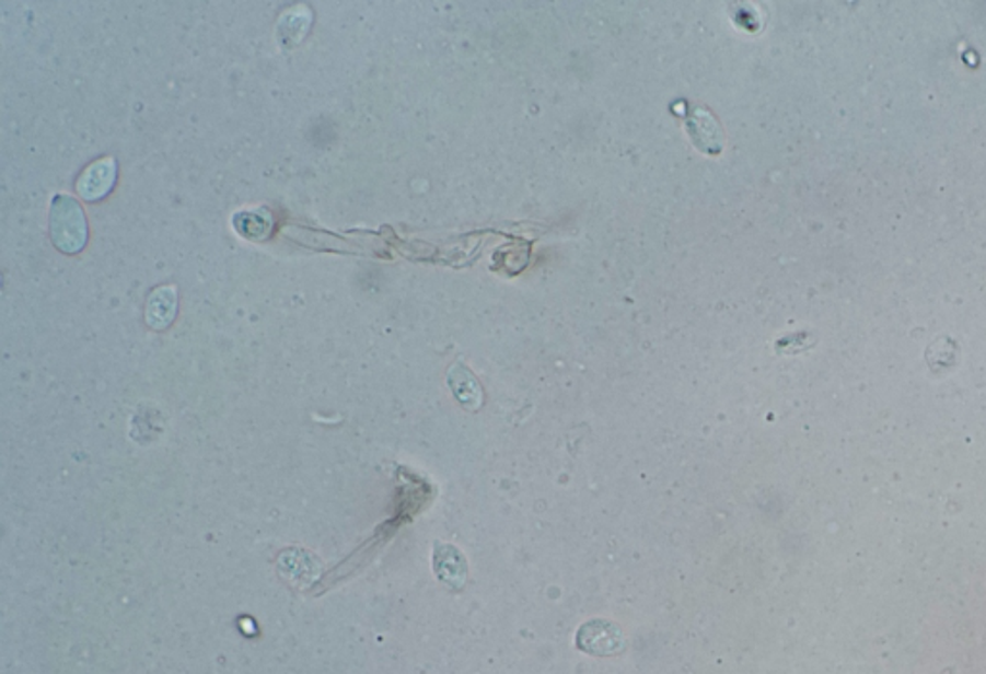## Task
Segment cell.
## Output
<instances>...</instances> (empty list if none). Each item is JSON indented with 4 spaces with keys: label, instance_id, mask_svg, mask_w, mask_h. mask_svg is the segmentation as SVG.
Here are the masks:
<instances>
[{
    "label": "cell",
    "instance_id": "obj_1",
    "mask_svg": "<svg viewBox=\"0 0 986 674\" xmlns=\"http://www.w3.org/2000/svg\"><path fill=\"white\" fill-rule=\"evenodd\" d=\"M50 233L58 249L78 253L88 241V222L80 202L70 195H57L50 210Z\"/></svg>",
    "mask_w": 986,
    "mask_h": 674
},
{
    "label": "cell",
    "instance_id": "obj_4",
    "mask_svg": "<svg viewBox=\"0 0 986 674\" xmlns=\"http://www.w3.org/2000/svg\"><path fill=\"white\" fill-rule=\"evenodd\" d=\"M114 179H116V161L108 156V159L93 162L81 174L76 187L85 201H98L113 189Z\"/></svg>",
    "mask_w": 986,
    "mask_h": 674
},
{
    "label": "cell",
    "instance_id": "obj_5",
    "mask_svg": "<svg viewBox=\"0 0 986 674\" xmlns=\"http://www.w3.org/2000/svg\"><path fill=\"white\" fill-rule=\"evenodd\" d=\"M451 390L465 409L476 410L482 405V387L473 372L463 364H453L448 374Z\"/></svg>",
    "mask_w": 986,
    "mask_h": 674
},
{
    "label": "cell",
    "instance_id": "obj_3",
    "mask_svg": "<svg viewBox=\"0 0 986 674\" xmlns=\"http://www.w3.org/2000/svg\"><path fill=\"white\" fill-rule=\"evenodd\" d=\"M686 129L694 144L707 154H721L724 133L711 111L706 106L692 105L686 114Z\"/></svg>",
    "mask_w": 986,
    "mask_h": 674
},
{
    "label": "cell",
    "instance_id": "obj_6",
    "mask_svg": "<svg viewBox=\"0 0 986 674\" xmlns=\"http://www.w3.org/2000/svg\"><path fill=\"white\" fill-rule=\"evenodd\" d=\"M176 288L154 289L153 295L149 298L147 303V322L154 329H162L174 321L176 314Z\"/></svg>",
    "mask_w": 986,
    "mask_h": 674
},
{
    "label": "cell",
    "instance_id": "obj_2",
    "mask_svg": "<svg viewBox=\"0 0 986 674\" xmlns=\"http://www.w3.org/2000/svg\"><path fill=\"white\" fill-rule=\"evenodd\" d=\"M577 648L595 658H613L625 651V632L611 620L594 618L578 628Z\"/></svg>",
    "mask_w": 986,
    "mask_h": 674
}]
</instances>
